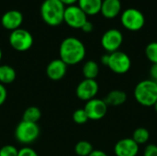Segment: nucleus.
I'll list each match as a JSON object with an SVG mask.
<instances>
[{
    "mask_svg": "<svg viewBox=\"0 0 157 156\" xmlns=\"http://www.w3.org/2000/svg\"><path fill=\"white\" fill-rule=\"evenodd\" d=\"M23 22V15L18 10L6 11L1 17L2 26L7 30H15L20 28Z\"/></svg>",
    "mask_w": 157,
    "mask_h": 156,
    "instance_id": "obj_14",
    "label": "nucleus"
},
{
    "mask_svg": "<svg viewBox=\"0 0 157 156\" xmlns=\"http://www.w3.org/2000/svg\"><path fill=\"white\" fill-rule=\"evenodd\" d=\"M134 98L144 107H154L157 101V83L152 79L139 82L134 88Z\"/></svg>",
    "mask_w": 157,
    "mask_h": 156,
    "instance_id": "obj_3",
    "label": "nucleus"
},
{
    "mask_svg": "<svg viewBox=\"0 0 157 156\" xmlns=\"http://www.w3.org/2000/svg\"><path fill=\"white\" fill-rule=\"evenodd\" d=\"M17 156H39L37 152L35 150H33L32 148H29L28 146H25L23 148H21L20 150H18V154Z\"/></svg>",
    "mask_w": 157,
    "mask_h": 156,
    "instance_id": "obj_26",
    "label": "nucleus"
},
{
    "mask_svg": "<svg viewBox=\"0 0 157 156\" xmlns=\"http://www.w3.org/2000/svg\"><path fill=\"white\" fill-rule=\"evenodd\" d=\"M122 42L123 35L117 29H110L107 30L101 37V45L109 53L119 51Z\"/></svg>",
    "mask_w": 157,
    "mask_h": 156,
    "instance_id": "obj_9",
    "label": "nucleus"
},
{
    "mask_svg": "<svg viewBox=\"0 0 157 156\" xmlns=\"http://www.w3.org/2000/svg\"><path fill=\"white\" fill-rule=\"evenodd\" d=\"M121 11V0H103L100 13L106 18L111 19L116 17Z\"/></svg>",
    "mask_w": 157,
    "mask_h": 156,
    "instance_id": "obj_15",
    "label": "nucleus"
},
{
    "mask_svg": "<svg viewBox=\"0 0 157 156\" xmlns=\"http://www.w3.org/2000/svg\"><path fill=\"white\" fill-rule=\"evenodd\" d=\"M2 57H3V52H2V50H1V48H0V62H1V60H2Z\"/></svg>",
    "mask_w": 157,
    "mask_h": 156,
    "instance_id": "obj_34",
    "label": "nucleus"
},
{
    "mask_svg": "<svg viewBox=\"0 0 157 156\" xmlns=\"http://www.w3.org/2000/svg\"><path fill=\"white\" fill-rule=\"evenodd\" d=\"M103 0H78V6L86 16H95L100 12Z\"/></svg>",
    "mask_w": 157,
    "mask_h": 156,
    "instance_id": "obj_16",
    "label": "nucleus"
},
{
    "mask_svg": "<svg viewBox=\"0 0 157 156\" xmlns=\"http://www.w3.org/2000/svg\"><path fill=\"white\" fill-rule=\"evenodd\" d=\"M18 150L11 144L4 145L0 148V156H17Z\"/></svg>",
    "mask_w": 157,
    "mask_h": 156,
    "instance_id": "obj_25",
    "label": "nucleus"
},
{
    "mask_svg": "<svg viewBox=\"0 0 157 156\" xmlns=\"http://www.w3.org/2000/svg\"><path fill=\"white\" fill-rule=\"evenodd\" d=\"M109 60V53H106V54L102 55V56H101V59H100L101 63H102L103 65H106V66H108Z\"/></svg>",
    "mask_w": 157,
    "mask_h": 156,
    "instance_id": "obj_31",
    "label": "nucleus"
},
{
    "mask_svg": "<svg viewBox=\"0 0 157 156\" xmlns=\"http://www.w3.org/2000/svg\"><path fill=\"white\" fill-rule=\"evenodd\" d=\"M98 84L95 79H84L76 86V97L83 101H89L98 93Z\"/></svg>",
    "mask_w": 157,
    "mask_h": 156,
    "instance_id": "obj_10",
    "label": "nucleus"
},
{
    "mask_svg": "<svg viewBox=\"0 0 157 156\" xmlns=\"http://www.w3.org/2000/svg\"><path fill=\"white\" fill-rule=\"evenodd\" d=\"M93 151V145L87 141H79L75 146V152L78 156H88Z\"/></svg>",
    "mask_w": 157,
    "mask_h": 156,
    "instance_id": "obj_22",
    "label": "nucleus"
},
{
    "mask_svg": "<svg viewBox=\"0 0 157 156\" xmlns=\"http://www.w3.org/2000/svg\"><path fill=\"white\" fill-rule=\"evenodd\" d=\"M87 21V16L78 6H65L63 22L72 29H81Z\"/></svg>",
    "mask_w": 157,
    "mask_h": 156,
    "instance_id": "obj_8",
    "label": "nucleus"
},
{
    "mask_svg": "<svg viewBox=\"0 0 157 156\" xmlns=\"http://www.w3.org/2000/svg\"><path fill=\"white\" fill-rule=\"evenodd\" d=\"M145 55L147 59L154 64L157 63V41L150 42L145 48Z\"/></svg>",
    "mask_w": 157,
    "mask_h": 156,
    "instance_id": "obj_23",
    "label": "nucleus"
},
{
    "mask_svg": "<svg viewBox=\"0 0 157 156\" xmlns=\"http://www.w3.org/2000/svg\"><path fill=\"white\" fill-rule=\"evenodd\" d=\"M156 83H157V82H156Z\"/></svg>",
    "mask_w": 157,
    "mask_h": 156,
    "instance_id": "obj_36",
    "label": "nucleus"
},
{
    "mask_svg": "<svg viewBox=\"0 0 157 156\" xmlns=\"http://www.w3.org/2000/svg\"><path fill=\"white\" fill-rule=\"evenodd\" d=\"M65 6H74L75 3L78 2V0H60Z\"/></svg>",
    "mask_w": 157,
    "mask_h": 156,
    "instance_id": "obj_33",
    "label": "nucleus"
},
{
    "mask_svg": "<svg viewBox=\"0 0 157 156\" xmlns=\"http://www.w3.org/2000/svg\"><path fill=\"white\" fill-rule=\"evenodd\" d=\"M93 29H94V26H93V24L90 22V21H86L84 25H83V27L81 28V29L84 31V32H86V33H90L91 31H93Z\"/></svg>",
    "mask_w": 157,
    "mask_h": 156,
    "instance_id": "obj_30",
    "label": "nucleus"
},
{
    "mask_svg": "<svg viewBox=\"0 0 157 156\" xmlns=\"http://www.w3.org/2000/svg\"><path fill=\"white\" fill-rule=\"evenodd\" d=\"M17 77L16 70L8 64H0V84L6 86L12 84Z\"/></svg>",
    "mask_w": 157,
    "mask_h": 156,
    "instance_id": "obj_18",
    "label": "nucleus"
},
{
    "mask_svg": "<svg viewBox=\"0 0 157 156\" xmlns=\"http://www.w3.org/2000/svg\"><path fill=\"white\" fill-rule=\"evenodd\" d=\"M121 22L122 26L130 31H138L145 24L144 15L136 8H127L121 13Z\"/></svg>",
    "mask_w": 157,
    "mask_h": 156,
    "instance_id": "obj_6",
    "label": "nucleus"
},
{
    "mask_svg": "<svg viewBox=\"0 0 157 156\" xmlns=\"http://www.w3.org/2000/svg\"><path fill=\"white\" fill-rule=\"evenodd\" d=\"M138 153L139 144L132 138L121 139L114 146V154L116 156H137Z\"/></svg>",
    "mask_w": 157,
    "mask_h": 156,
    "instance_id": "obj_12",
    "label": "nucleus"
},
{
    "mask_svg": "<svg viewBox=\"0 0 157 156\" xmlns=\"http://www.w3.org/2000/svg\"><path fill=\"white\" fill-rule=\"evenodd\" d=\"M150 76L151 79L155 82H157V63H154L150 68Z\"/></svg>",
    "mask_w": 157,
    "mask_h": 156,
    "instance_id": "obj_29",
    "label": "nucleus"
},
{
    "mask_svg": "<svg viewBox=\"0 0 157 156\" xmlns=\"http://www.w3.org/2000/svg\"><path fill=\"white\" fill-rule=\"evenodd\" d=\"M132 66V61L128 54L123 51H117L109 53V60L108 67L115 74H126Z\"/></svg>",
    "mask_w": 157,
    "mask_h": 156,
    "instance_id": "obj_7",
    "label": "nucleus"
},
{
    "mask_svg": "<svg viewBox=\"0 0 157 156\" xmlns=\"http://www.w3.org/2000/svg\"><path fill=\"white\" fill-rule=\"evenodd\" d=\"M84 109L88 117V120H99L106 116L108 111V105L104 99L95 97L86 103Z\"/></svg>",
    "mask_w": 157,
    "mask_h": 156,
    "instance_id": "obj_11",
    "label": "nucleus"
},
{
    "mask_svg": "<svg viewBox=\"0 0 157 156\" xmlns=\"http://www.w3.org/2000/svg\"><path fill=\"white\" fill-rule=\"evenodd\" d=\"M137 144H144L146 143L149 139H150V132L147 129L145 128H137L132 134V138Z\"/></svg>",
    "mask_w": 157,
    "mask_h": 156,
    "instance_id": "obj_21",
    "label": "nucleus"
},
{
    "mask_svg": "<svg viewBox=\"0 0 157 156\" xmlns=\"http://www.w3.org/2000/svg\"><path fill=\"white\" fill-rule=\"evenodd\" d=\"M10 46L17 51H27L33 45V37L31 33L24 29H17L11 31L9 38Z\"/></svg>",
    "mask_w": 157,
    "mask_h": 156,
    "instance_id": "obj_5",
    "label": "nucleus"
},
{
    "mask_svg": "<svg viewBox=\"0 0 157 156\" xmlns=\"http://www.w3.org/2000/svg\"><path fill=\"white\" fill-rule=\"evenodd\" d=\"M88 156H109L105 152L100 150H94Z\"/></svg>",
    "mask_w": 157,
    "mask_h": 156,
    "instance_id": "obj_32",
    "label": "nucleus"
},
{
    "mask_svg": "<svg viewBox=\"0 0 157 156\" xmlns=\"http://www.w3.org/2000/svg\"><path fill=\"white\" fill-rule=\"evenodd\" d=\"M40 118H41V111L39 108L35 106L27 108L22 115V120L32 122V123H37L40 120Z\"/></svg>",
    "mask_w": 157,
    "mask_h": 156,
    "instance_id": "obj_20",
    "label": "nucleus"
},
{
    "mask_svg": "<svg viewBox=\"0 0 157 156\" xmlns=\"http://www.w3.org/2000/svg\"><path fill=\"white\" fill-rule=\"evenodd\" d=\"M127 100V95L122 90H112L110 91L104 98V101L109 106L119 107L123 105Z\"/></svg>",
    "mask_w": 157,
    "mask_h": 156,
    "instance_id": "obj_17",
    "label": "nucleus"
},
{
    "mask_svg": "<svg viewBox=\"0 0 157 156\" xmlns=\"http://www.w3.org/2000/svg\"><path fill=\"white\" fill-rule=\"evenodd\" d=\"M144 156H157V145L156 144H149L145 147Z\"/></svg>",
    "mask_w": 157,
    "mask_h": 156,
    "instance_id": "obj_27",
    "label": "nucleus"
},
{
    "mask_svg": "<svg viewBox=\"0 0 157 156\" xmlns=\"http://www.w3.org/2000/svg\"><path fill=\"white\" fill-rule=\"evenodd\" d=\"M154 108H155V112L157 113V101L155 102V104L154 105Z\"/></svg>",
    "mask_w": 157,
    "mask_h": 156,
    "instance_id": "obj_35",
    "label": "nucleus"
},
{
    "mask_svg": "<svg viewBox=\"0 0 157 156\" xmlns=\"http://www.w3.org/2000/svg\"><path fill=\"white\" fill-rule=\"evenodd\" d=\"M68 65L64 63L60 58L54 59L49 63L46 67V74L52 81H59L63 79L67 73Z\"/></svg>",
    "mask_w": 157,
    "mask_h": 156,
    "instance_id": "obj_13",
    "label": "nucleus"
},
{
    "mask_svg": "<svg viewBox=\"0 0 157 156\" xmlns=\"http://www.w3.org/2000/svg\"><path fill=\"white\" fill-rule=\"evenodd\" d=\"M7 97V91L4 85L0 84V107L6 102Z\"/></svg>",
    "mask_w": 157,
    "mask_h": 156,
    "instance_id": "obj_28",
    "label": "nucleus"
},
{
    "mask_svg": "<svg viewBox=\"0 0 157 156\" xmlns=\"http://www.w3.org/2000/svg\"><path fill=\"white\" fill-rule=\"evenodd\" d=\"M65 6L60 0H44L40 6L42 20L49 26L56 27L63 22Z\"/></svg>",
    "mask_w": 157,
    "mask_h": 156,
    "instance_id": "obj_2",
    "label": "nucleus"
},
{
    "mask_svg": "<svg viewBox=\"0 0 157 156\" xmlns=\"http://www.w3.org/2000/svg\"><path fill=\"white\" fill-rule=\"evenodd\" d=\"M40 133L38 123L21 120L15 129V138L20 144L28 145L33 143Z\"/></svg>",
    "mask_w": 157,
    "mask_h": 156,
    "instance_id": "obj_4",
    "label": "nucleus"
},
{
    "mask_svg": "<svg viewBox=\"0 0 157 156\" xmlns=\"http://www.w3.org/2000/svg\"><path fill=\"white\" fill-rule=\"evenodd\" d=\"M82 73L86 79H95L96 80V78L99 73V66H98V63H96L95 61L89 60L84 63L83 68H82Z\"/></svg>",
    "mask_w": 157,
    "mask_h": 156,
    "instance_id": "obj_19",
    "label": "nucleus"
},
{
    "mask_svg": "<svg viewBox=\"0 0 157 156\" xmlns=\"http://www.w3.org/2000/svg\"><path fill=\"white\" fill-rule=\"evenodd\" d=\"M60 59L67 65H75L86 57V47L77 38H65L59 48Z\"/></svg>",
    "mask_w": 157,
    "mask_h": 156,
    "instance_id": "obj_1",
    "label": "nucleus"
},
{
    "mask_svg": "<svg viewBox=\"0 0 157 156\" xmlns=\"http://www.w3.org/2000/svg\"><path fill=\"white\" fill-rule=\"evenodd\" d=\"M73 120L79 125L85 124L88 120V117L84 108H78L73 113Z\"/></svg>",
    "mask_w": 157,
    "mask_h": 156,
    "instance_id": "obj_24",
    "label": "nucleus"
}]
</instances>
